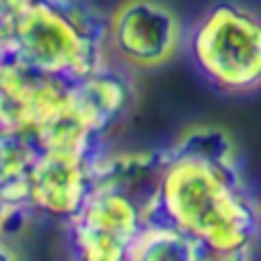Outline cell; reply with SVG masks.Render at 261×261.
Returning a JSON list of instances; mask_svg holds the SVG:
<instances>
[{
	"label": "cell",
	"mask_w": 261,
	"mask_h": 261,
	"mask_svg": "<svg viewBox=\"0 0 261 261\" xmlns=\"http://www.w3.org/2000/svg\"><path fill=\"white\" fill-rule=\"evenodd\" d=\"M147 225L184 231L211 259H239L261 239V206L245 190L239 167L174 158L161 172Z\"/></svg>",
	"instance_id": "obj_1"
},
{
	"label": "cell",
	"mask_w": 261,
	"mask_h": 261,
	"mask_svg": "<svg viewBox=\"0 0 261 261\" xmlns=\"http://www.w3.org/2000/svg\"><path fill=\"white\" fill-rule=\"evenodd\" d=\"M108 18L85 5L32 0L12 21L9 50L46 73L76 81L103 69Z\"/></svg>",
	"instance_id": "obj_2"
},
{
	"label": "cell",
	"mask_w": 261,
	"mask_h": 261,
	"mask_svg": "<svg viewBox=\"0 0 261 261\" xmlns=\"http://www.w3.org/2000/svg\"><path fill=\"white\" fill-rule=\"evenodd\" d=\"M195 69L222 94L261 87V14L236 0H220L197 18L188 41Z\"/></svg>",
	"instance_id": "obj_3"
},
{
	"label": "cell",
	"mask_w": 261,
	"mask_h": 261,
	"mask_svg": "<svg viewBox=\"0 0 261 261\" xmlns=\"http://www.w3.org/2000/svg\"><path fill=\"white\" fill-rule=\"evenodd\" d=\"M64 225L73 257L124 261L130 259L135 243L147 229V208L117 186L96 184L90 199Z\"/></svg>",
	"instance_id": "obj_4"
},
{
	"label": "cell",
	"mask_w": 261,
	"mask_h": 261,
	"mask_svg": "<svg viewBox=\"0 0 261 261\" xmlns=\"http://www.w3.org/2000/svg\"><path fill=\"white\" fill-rule=\"evenodd\" d=\"M69 108L71 81L23 62L7 48L0 60V133L35 140Z\"/></svg>",
	"instance_id": "obj_5"
},
{
	"label": "cell",
	"mask_w": 261,
	"mask_h": 261,
	"mask_svg": "<svg viewBox=\"0 0 261 261\" xmlns=\"http://www.w3.org/2000/svg\"><path fill=\"white\" fill-rule=\"evenodd\" d=\"M108 50L133 69H156L181 44L179 16L161 0H122L108 16Z\"/></svg>",
	"instance_id": "obj_6"
},
{
	"label": "cell",
	"mask_w": 261,
	"mask_h": 261,
	"mask_svg": "<svg viewBox=\"0 0 261 261\" xmlns=\"http://www.w3.org/2000/svg\"><path fill=\"white\" fill-rule=\"evenodd\" d=\"M99 161L73 153L41 151L28 172L30 211L69 222L99 184Z\"/></svg>",
	"instance_id": "obj_7"
},
{
	"label": "cell",
	"mask_w": 261,
	"mask_h": 261,
	"mask_svg": "<svg viewBox=\"0 0 261 261\" xmlns=\"http://www.w3.org/2000/svg\"><path fill=\"white\" fill-rule=\"evenodd\" d=\"M71 101L83 119L106 138L108 130L128 113L133 87L124 73L106 64L99 71L71 81Z\"/></svg>",
	"instance_id": "obj_8"
},
{
	"label": "cell",
	"mask_w": 261,
	"mask_h": 261,
	"mask_svg": "<svg viewBox=\"0 0 261 261\" xmlns=\"http://www.w3.org/2000/svg\"><path fill=\"white\" fill-rule=\"evenodd\" d=\"M165 158H188L218 167H236V144L227 130L218 126H195L165 149Z\"/></svg>",
	"instance_id": "obj_9"
},
{
	"label": "cell",
	"mask_w": 261,
	"mask_h": 261,
	"mask_svg": "<svg viewBox=\"0 0 261 261\" xmlns=\"http://www.w3.org/2000/svg\"><path fill=\"white\" fill-rule=\"evenodd\" d=\"M135 261H199L211 259L208 252L190 239L188 234L170 225H147L135 250L130 254Z\"/></svg>",
	"instance_id": "obj_10"
},
{
	"label": "cell",
	"mask_w": 261,
	"mask_h": 261,
	"mask_svg": "<svg viewBox=\"0 0 261 261\" xmlns=\"http://www.w3.org/2000/svg\"><path fill=\"white\" fill-rule=\"evenodd\" d=\"M32 0H0V21L12 23Z\"/></svg>",
	"instance_id": "obj_11"
},
{
	"label": "cell",
	"mask_w": 261,
	"mask_h": 261,
	"mask_svg": "<svg viewBox=\"0 0 261 261\" xmlns=\"http://www.w3.org/2000/svg\"><path fill=\"white\" fill-rule=\"evenodd\" d=\"M9 208H12V204H7L3 197H0V236H3V225H5V218H7Z\"/></svg>",
	"instance_id": "obj_12"
},
{
	"label": "cell",
	"mask_w": 261,
	"mask_h": 261,
	"mask_svg": "<svg viewBox=\"0 0 261 261\" xmlns=\"http://www.w3.org/2000/svg\"><path fill=\"white\" fill-rule=\"evenodd\" d=\"M14 257H16V254H14L5 243H0V261H12Z\"/></svg>",
	"instance_id": "obj_13"
},
{
	"label": "cell",
	"mask_w": 261,
	"mask_h": 261,
	"mask_svg": "<svg viewBox=\"0 0 261 261\" xmlns=\"http://www.w3.org/2000/svg\"><path fill=\"white\" fill-rule=\"evenodd\" d=\"M53 3H60V5H64V3H76V0H53Z\"/></svg>",
	"instance_id": "obj_14"
},
{
	"label": "cell",
	"mask_w": 261,
	"mask_h": 261,
	"mask_svg": "<svg viewBox=\"0 0 261 261\" xmlns=\"http://www.w3.org/2000/svg\"><path fill=\"white\" fill-rule=\"evenodd\" d=\"M259 236H261V234H259Z\"/></svg>",
	"instance_id": "obj_15"
}]
</instances>
